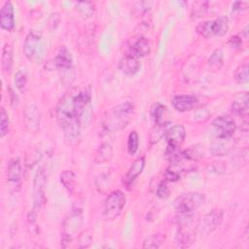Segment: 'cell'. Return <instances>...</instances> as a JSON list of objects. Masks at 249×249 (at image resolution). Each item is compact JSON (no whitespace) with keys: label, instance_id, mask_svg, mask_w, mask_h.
<instances>
[{"label":"cell","instance_id":"obj_25","mask_svg":"<svg viewBox=\"0 0 249 249\" xmlns=\"http://www.w3.org/2000/svg\"><path fill=\"white\" fill-rule=\"evenodd\" d=\"M13 61H14V53L13 48L9 44H5L2 51V56H1V65L2 69L5 73H10L13 67Z\"/></svg>","mask_w":249,"mask_h":249},{"label":"cell","instance_id":"obj_14","mask_svg":"<svg viewBox=\"0 0 249 249\" xmlns=\"http://www.w3.org/2000/svg\"><path fill=\"white\" fill-rule=\"evenodd\" d=\"M167 146L179 148L186 137V129L182 124H175L164 133Z\"/></svg>","mask_w":249,"mask_h":249},{"label":"cell","instance_id":"obj_39","mask_svg":"<svg viewBox=\"0 0 249 249\" xmlns=\"http://www.w3.org/2000/svg\"><path fill=\"white\" fill-rule=\"evenodd\" d=\"M249 6V2L248 1H236L232 4V11L234 12H240V11H244L248 8Z\"/></svg>","mask_w":249,"mask_h":249},{"label":"cell","instance_id":"obj_18","mask_svg":"<svg viewBox=\"0 0 249 249\" xmlns=\"http://www.w3.org/2000/svg\"><path fill=\"white\" fill-rule=\"evenodd\" d=\"M145 166V159L144 157L137 158L127 170L124 178V184L126 187H129L133 181L142 173Z\"/></svg>","mask_w":249,"mask_h":249},{"label":"cell","instance_id":"obj_9","mask_svg":"<svg viewBox=\"0 0 249 249\" xmlns=\"http://www.w3.org/2000/svg\"><path fill=\"white\" fill-rule=\"evenodd\" d=\"M215 135L218 138H230L232 137L236 124L234 120L228 115H223L215 118L212 122Z\"/></svg>","mask_w":249,"mask_h":249},{"label":"cell","instance_id":"obj_2","mask_svg":"<svg viewBox=\"0 0 249 249\" xmlns=\"http://www.w3.org/2000/svg\"><path fill=\"white\" fill-rule=\"evenodd\" d=\"M134 115V105L125 101L113 107L103 121V127L108 132L123 130L129 124Z\"/></svg>","mask_w":249,"mask_h":249},{"label":"cell","instance_id":"obj_17","mask_svg":"<svg viewBox=\"0 0 249 249\" xmlns=\"http://www.w3.org/2000/svg\"><path fill=\"white\" fill-rule=\"evenodd\" d=\"M234 142L230 138H216L213 140L210 144V152L212 153L213 156L216 157H224L228 155L231 149L233 148Z\"/></svg>","mask_w":249,"mask_h":249},{"label":"cell","instance_id":"obj_34","mask_svg":"<svg viewBox=\"0 0 249 249\" xmlns=\"http://www.w3.org/2000/svg\"><path fill=\"white\" fill-rule=\"evenodd\" d=\"M208 9V2L206 1H198V2H195L193 5V9H192V18H197L200 17L202 14H204V12Z\"/></svg>","mask_w":249,"mask_h":249},{"label":"cell","instance_id":"obj_38","mask_svg":"<svg viewBox=\"0 0 249 249\" xmlns=\"http://www.w3.org/2000/svg\"><path fill=\"white\" fill-rule=\"evenodd\" d=\"M91 242V236L88 233H82L78 238V246L81 248L89 247Z\"/></svg>","mask_w":249,"mask_h":249},{"label":"cell","instance_id":"obj_11","mask_svg":"<svg viewBox=\"0 0 249 249\" xmlns=\"http://www.w3.org/2000/svg\"><path fill=\"white\" fill-rule=\"evenodd\" d=\"M23 121L30 133H37L40 129L41 113L35 104H28L23 111Z\"/></svg>","mask_w":249,"mask_h":249},{"label":"cell","instance_id":"obj_20","mask_svg":"<svg viewBox=\"0 0 249 249\" xmlns=\"http://www.w3.org/2000/svg\"><path fill=\"white\" fill-rule=\"evenodd\" d=\"M151 52V45L147 38L140 37L138 38L130 47L129 53L130 55L138 58V57H144L148 55Z\"/></svg>","mask_w":249,"mask_h":249},{"label":"cell","instance_id":"obj_19","mask_svg":"<svg viewBox=\"0 0 249 249\" xmlns=\"http://www.w3.org/2000/svg\"><path fill=\"white\" fill-rule=\"evenodd\" d=\"M151 115L156 125L165 126L169 123L167 108L161 103H155L151 110Z\"/></svg>","mask_w":249,"mask_h":249},{"label":"cell","instance_id":"obj_6","mask_svg":"<svg viewBox=\"0 0 249 249\" xmlns=\"http://www.w3.org/2000/svg\"><path fill=\"white\" fill-rule=\"evenodd\" d=\"M205 201L204 194L197 192H189L179 196L175 201V209L179 213H192L200 207Z\"/></svg>","mask_w":249,"mask_h":249},{"label":"cell","instance_id":"obj_15","mask_svg":"<svg viewBox=\"0 0 249 249\" xmlns=\"http://www.w3.org/2000/svg\"><path fill=\"white\" fill-rule=\"evenodd\" d=\"M0 25L6 31H13L15 28V13L13 4L6 1L0 11Z\"/></svg>","mask_w":249,"mask_h":249},{"label":"cell","instance_id":"obj_33","mask_svg":"<svg viewBox=\"0 0 249 249\" xmlns=\"http://www.w3.org/2000/svg\"><path fill=\"white\" fill-rule=\"evenodd\" d=\"M9 131V117L5 109L2 107L0 110V135L4 137Z\"/></svg>","mask_w":249,"mask_h":249},{"label":"cell","instance_id":"obj_16","mask_svg":"<svg viewBox=\"0 0 249 249\" xmlns=\"http://www.w3.org/2000/svg\"><path fill=\"white\" fill-rule=\"evenodd\" d=\"M197 97L192 94H179L175 95L172 98V105L174 109L179 112H187L192 109L197 104Z\"/></svg>","mask_w":249,"mask_h":249},{"label":"cell","instance_id":"obj_1","mask_svg":"<svg viewBox=\"0 0 249 249\" xmlns=\"http://www.w3.org/2000/svg\"><path fill=\"white\" fill-rule=\"evenodd\" d=\"M90 98V89H83L74 93H67L56 106V120L68 145H76L79 142L81 119Z\"/></svg>","mask_w":249,"mask_h":249},{"label":"cell","instance_id":"obj_26","mask_svg":"<svg viewBox=\"0 0 249 249\" xmlns=\"http://www.w3.org/2000/svg\"><path fill=\"white\" fill-rule=\"evenodd\" d=\"M60 183L64 186V188L72 194L77 185V177L74 171L72 170H64L60 173Z\"/></svg>","mask_w":249,"mask_h":249},{"label":"cell","instance_id":"obj_12","mask_svg":"<svg viewBox=\"0 0 249 249\" xmlns=\"http://www.w3.org/2000/svg\"><path fill=\"white\" fill-rule=\"evenodd\" d=\"M7 181L10 188L18 191L21 184V163L18 158L10 160L7 166Z\"/></svg>","mask_w":249,"mask_h":249},{"label":"cell","instance_id":"obj_28","mask_svg":"<svg viewBox=\"0 0 249 249\" xmlns=\"http://www.w3.org/2000/svg\"><path fill=\"white\" fill-rule=\"evenodd\" d=\"M208 65L213 70H219L224 63V53L222 49H216L208 58Z\"/></svg>","mask_w":249,"mask_h":249},{"label":"cell","instance_id":"obj_24","mask_svg":"<svg viewBox=\"0 0 249 249\" xmlns=\"http://www.w3.org/2000/svg\"><path fill=\"white\" fill-rule=\"evenodd\" d=\"M113 157V147L109 143H102L95 152L94 161L97 163H103L110 160Z\"/></svg>","mask_w":249,"mask_h":249},{"label":"cell","instance_id":"obj_3","mask_svg":"<svg viewBox=\"0 0 249 249\" xmlns=\"http://www.w3.org/2000/svg\"><path fill=\"white\" fill-rule=\"evenodd\" d=\"M46 45L43 36L36 30H30L23 43V53L32 62H39L44 57Z\"/></svg>","mask_w":249,"mask_h":249},{"label":"cell","instance_id":"obj_13","mask_svg":"<svg viewBox=\"0 0 249 249\" xmlns=\"http://www.w3.org/2000/svg\"><path fill=\"white\" fill-rule=\"evenodd\" d=\"M222 219H223V212L221 210L219 209L212 210L202 218L201 223L198 225L199 231L204 233H210L220 226Z\"/></svg>","mask_w":249,"mask_h":249},{"label":"cell","instance_id":"obj_23","mask_svg":"<svg viewBox=\"0 0 249 249\" xmlns=\"http://www.w3.org/2000/svg\"><path fill=\"white\" fill-rule=\"evenodd\" d=\"M231 110L239 117L247 118L248 116V94L244 92L236 98L231 104Z\"/></svg>","mask_w":249,"mask_h":249},{"label":"cell","instance_id":"obj_10","mask_svg":"<svg viewBox=\"0 0 249 249\" xmlns=\"http://www.w3.org/2000/svg\"><path fill=\"white\" fill-rule=\"evenodd\" d=\"M47 183V176L44 167H40L34 177L33 182V201L34 210L40 209L45 200V187Z\"/></svg>","mask_w":249,"mask_h":249},{"label":"cell","instance_id":"obj_29","mask_svg":"<svg viewBox=\"0 0 249 249\" xmlns=\"http://www.w3.org/2000/svg\"><path fill=\"white\" fill-rule=\"evenodd\" d=\"M76 10L81 14L85 18H90L94 12V6L91 2L89 1H79L75 3Z\"/></svg>","mask_w":249,"mask_h":249},{"label":"cell","instance_id":"obj_4","mask_svg":"<svg viewBox=\"0 0 249 249\" xmlns=\"http://www.w3.org/2000/svg\"><path fill=\"white\" fill-rule=\"evenodd\" d=\"M194 216L192 213H179L178 231L176 234V243L178 247H189L196 239L194 231Z\"/></svg>","mask_w":249,"mask_h":249},{"label":"cell","instance_id":"obj_30","mask_svg":"<svg viewBox=\"0 0 249 249\" xmlns=\"http://www.w3.org/2000/svg\"><path fill=\"white\" fill-rule=\"evenodd\" d=\"M15 86L16 88L20 91V92H24L25 89H26V85H27V74L24 70H19L17 72V74L15 75Z\"/></svg>","mask_w":249,"mask_h":249},{"label":"cell","instance_id":"obj_27","mask_svg":"<svg viewBox=\"0 0 249 249\" xmlns=\"http://www.w3.org/2000/svg\"><path fill=\"white\" fill-rule=\"evenodd\" d=\"M185 172L184 167L182 166V162L177 163H170V165L167 167L164 173V177L167 181L175 182L180 180L182 177V174Z\"/></svg>","mask_w":249,"mask_h":249},{"label":"cell","instance_id":"obj_7","mask_svg":"<svg viewBox=\"0 0 249 249\" xmlns=\"http://www.w3.org/2000/svg\"><path fill=\"white\" fill-rule=\"evenodd\" d=\"M125 195L122 191H114L110 193L103 206V216L106 220H114L116 219L122 212L124 204H125Z\"/></svg>","mask_w":249,"mask_h":249},{"label":"cell","instance_id":"obj_40","mask_svg":"<svg viewBox=\"0 0 249 249\" xmlns=\"http://www.w3.org/2000/svg\"><path fill=\"white\" fill-rule=\"evenodd\" d=\"M229 44L232 47V48H235V49H239L242 45V41L241 39L238 37V36H232L230 38L229 40Z\"/></svg>","mask_w":249,"mask_h":249},{"label":"cell","instance_id":"obj_21","mask_svg":"<svg viewBox=\"0 0 249 249\" xmlns=\"http://www.w3.org/2000/svg\"><path fill=\"white\" fill-rule=\"evenodd\" d=\"M119 68L122 70L123 73L126 75H134L140 69V62L138 59L130 54L124 55L119 62Z\"/></svg>","mask_w":249,"mask_h":249},{"label":"cell","instance_id":"obj_8","mask_svg":"<svg viewBox=\"0 0 249 249\" xmlns=\"http://www.w3.org/2000/svg\"><path fill=\"white\" fill-rule=\"evenodd\" d=\"M83 223L82 209L74 208L63 223V231L61 234V246L67 247L72 241L73 235L79 231Z\"/></svg>","mask_w":249,"mask_h":249},{"label":"cell","instance_id":"obj_41","mask_svg":"<svg viewBox=\"0 0 249 249\" xmlns=\"http://www.w3.org/2000/svg\"><path fill=\"white\" fill-rule=\"evenodd\" d=\"M247 30H248V27L246 26V27L244 28V30H243V34H244L245 38H247V37H248V35H247Z\"/></svg>","mask_w":249,"mask_h":249},{"label":"cell","instance_id":"obj_37","mask_svg":"<svg viewBox=\"0 0 249 249\" xmlns=\"http://www.w3.org/2000/svg\"><path fill=\"white\" fill-rule=\"evenodd\" d=\"M209 116H210V113H209L207 110H205V109L196 110V111L194 113V115H193L194 120H195V121H197V122L205 121V120H207V119L209 118Z\"/></svg>","mask_w":249,"mask_h":249},{"label":"cell","instance_id":"obj_32","mask_svg":"<svg viewBox=\"0 0 249 249\" xmlns=\"http://www.w3.org/2000/svg\"><path fill=\"white\" fill-rule=\"evenodd\" d=\"M248 70H249V66L248 63H244L241 64L235 71L234 73V79L242 84V83H246L248 81Z\"/></svg>","mask_w":249,"mask_h":249},{"label":"cell","instance_id":"obj_35","mask_svg":"<svg viewBox=\"0 0 249 249\" xmlns=\"http://www.w3.org/2000/svg\"><path fill=\"white\" fill-rule=\"evenodd\" d=\"M160 246V239L158 235H150L143 241V248H159Z\"/></svg>","mask_w":249,"mask_h":249},{"label":"cell","instance_id":"obj_5","mask_svg":"<svg viewBox=\"0 0 249 249\" xmlns=\"http://www.w3.org/2000/svg\"><path fill=\"white\" fill-rule=\"evenodd\" d=\"M229 19L227 17L222 16L212 20H205L197 24L196 31L205 37L211 38L214 36H223L228 32Z\"/></svg>","mask_w":249,"mask_h":249},{"label":"cell","instance_id":"obj_36","mask_svg":"<svg viewBox=\"0 0 249 249\" xmlns=\"http://www.w3.org/2000/svg\"><path fill=\"white\" fill-rule=\"evenodd\" d=\"M168 196H169L168 186L165 181H161L157 188V196L161 199H164V198L168 197Z\"/></svg>","mask_w":249,"mask_h":249},{"label":"cell","instance_id":"obj_22","mask_svg":"<svg viewBox=\"0 0 249 249\" xmlns=\"http://www.w3.org/2000/svg\"><path fill=\"white\" fill-rule=\"evenodd\" d=\"M54 64L60 69H70L72 67L73 57L67 47H60L54 57Z\"/></svg>","mask_w":249,"mask_h":249},{"label":"cell","instance_id":"obj_31","mask_svg":"<svg viewBox=\"0 0 249 249\" xmlns=\"http://www.w3.org/2000/svg\"><path fill=\"white\" fill-rule=\"evenodd\" d=\"M139 147V137L135 130H132L127 137V152L129 155H134Z\"/></svg>","mask_w":249,"mask_h":249}]
</instances>
